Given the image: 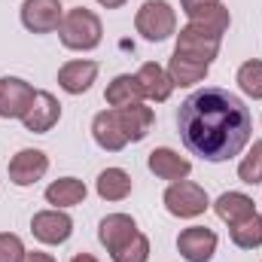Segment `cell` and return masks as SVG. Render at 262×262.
I'll return each mask as SVG.
<instances>
[{"mask_svg":"<svg viewBox=\"0 0 262 262\" xmlns=\"http://www.w3.org/2000/svg\"><path fill=\"white\" fill-rule=\"evenodd\" d=\"M177 128L189 152L204 162H229L250 143L253 119L238 95L226 89H201L180 104Z\"/></svg>","mask_w":262,"mask_h":262,"instance_id":"1","label":"cell"},{"mask_svg":"<svg viewBox=\"0 0 262 262\" xmlns=\"http://www.w3.org/2000/svg\"><path fill=\"white\" fill-rule=\"evenodd\" d=\"M58 37L67 49L73 52H89L95 46H101V37H104V25L101 18L85 9V6H76V9H67L61 25H58Z\"/></svg>","mask_w":262,"mask_h":262,"instance_id":"2","label":"cell"},{"mask_svg":"<svg viewBox=\"0 0 262 262\" xmlns=\"http://www.w3.org/2000/svg\"><path fill=\"white\" fill-rule=\"evenodd\" d=\"M134 28L143 40L162 43L177 31V12L171 9L168 0H146L134 15Z\"/></svg>","mask_w":262,"mask_h":262,"instance_id":"3","label":"cell"},{"mask_svg":"<svg viewBox=\"0 0 262 262\" xmlns=\"http://www.w3.org/2000/svg\"><path fill=\"white\" fill-rule=\"evenodd\" d=\"M220 43H223L220 34H213L210 28H201L195 21H189V25L177 34V49H174V55H183V58H192V61H201V64H210V61L220 55Z\"/></svg>","mask_w":262,"mask_h":262,"instance_id":"4","label":"cell"},{"mask_svg":"<svg viewBox=\"0 0 262 262\" xmlns=\"http://www.w3.org/2000/svg\"><path fill=\"white\" fill-rule=\"evenodd\" d=\"M165 207L171 216H180V220H192V216H201L207 207H210V198L207 192L192 183V180H177L168 186L165 192Z\"/></svg>","mask_w":262,"mask_h":262,"instance_id":"5","label":"cell"},{"mask_svg":"<svg viewBox=\"0 0 262 262\" xmlns=\"http://www.w3.org/2000/svg\"><path fill=\"white\" fill-rule=\"evenodd\" d=\"M64 18L61 0H25L21 3V25L31 34H52Z\"/></svg>","mask_w":262,"mask_h":262,"instance_id":"6","label":"cell"},{"mask_svg":"<svg viewBox=\"0 0 262 262\" xmlns=\"http://www.w3.org/2000/svg\"><path fill=\"white\" fill-rule=\"evenodd\" d=\"M34 95L37 92L31 82L18 76H0V119H25Z\"/></svg>","mask_w":262,"mask_h":262,"instance_id":"7","label":"cell"},{"mask_svg":"<svg viewBox=\"0 0 262 262\" xmlns=\"http://www.w3.org/2000/svg\"><path fill=\"white\" fill-rule=\"evenodd\" d=\"M31 232L40 244H64L67 238L73 235V220L67 216L61 207L52 210H40L31 220Z\"/></svg>","mask_w":262,"mask_h":262,"instance_id":"8","label":"cell"},{"mask_svg":"<svg viewBox=\"0 0 262 262\" xmlns=\"http://www.w3.org/2000/svg\"><path fill=\"white\" fill-rule=\"evenodd\" d=\"M49 171V156L43 149H18L9 162V180L15 186H34Z\"/></svg>","mask_w":262,"mask_h":262,"instance_id":"9","label":"cell"},{"mask_svg":"<svg viewBox=\"0 0 262 262\" xmlns=\"http://www.w3.org/2000/svg\"><path fill=\"white\" fill-rule=\"evenodd\" d=\"M58 119H61L58 98L52 92H37L21 122H25V128L31 131V134H46V131H52L58 125Z\"/></svg>","mask_w":262,"mask_h":262,"instance_id":"10","label":"cell"},{"mask_svg":"<svg viewBox=\"0 0 262 262\" xmlns=\"http://www.w3.org/2000/svg\"><path fill=\"white\" fill-rule=\"evenodd\" d=\"M177 250L186 262H210L216 253V235L207 226H189L177 235Z\"/></svg>","mask_w":262,"mask_h":262,"instance_id":"11","label":"cell"},{"mask_svg":"<svg viewBox=\"0 0 262 262\" xmlns=\"http://www.w3.org/2000/svg\"><path fill=\"white\" fill-rule=\"evenodd\" d=\"M146 165H149V171H152L159 180H171V183L186 180V177L192 174V162L183 159V156H180L177 149H171V146H159V149H152L149 159H146Z\"/></svg>","mask_w":262,"mask_h":262,"instance_id":"12","label":"cell"},{"mask_svg":"<svg viewBox=\"0 0 262 262\" xmlns=\"http://www.w3.org/2000/svg\"><path fill=\"white\" fill-rule=\"evenodd\" d=\"M134 235H137V223L128 213H107L101 220V226H98V241L107 247V253H116Z\"/></svg>","mask_w":262,"mask_h":262,"instance_id":"13","label":"cell"},{"mask_svg":"<svg viewBox=\"0 0 262 262\" xmlns=\"http://www.w3.org/2000/svg\"><path fill=\"white\" fill-rule=\"evenodd\" d=\"M98 79V64L89 61V58H76V61H67L58 70V85L64 89L67 95H82L92 89V82Z\"/></svg>","mask_w":262,"mask_h":262,"instance_id":"14","label":"cell"},{"mask_svg":"<svg viewBox=\"0 0 262 262\" xmlns=\"http://www.w3.org/2000/svg\"><path fill=\"white\" fill-rule=\"evenodd\" d=\"M92 134H95V143L101 149H107V152H119V149L128 146V137H125V131L119 125V119H116V110L98 113L92 119Z\"/></svg>","mask_w":262,"mask_h":262,"instance_id":"15","label":"cell"},{"mask_svg":"<svg viewBox=\"0 0 262 262\" xmlns=\"http://www.w3.org/2000/svg\"><path fill=\"white\" fill-rule=\"evenodd\" d=\"M134 76H137V82H140L143 98H149V101H156V104L168 101V98H171V92H174V82H171L168 70H165L162 64H156V61H146V64L134 73Z\"/></svg>","mask_w":262,"mask_h":262,"instance_id":"16","label":"cell"},{"mask_svg":"<svg viewBox=\"0 0 262 262\" xmlns=\"http://www.w3.org/2000/svg\"><path fill=\"white\" fill-rule=\"evenodd\" d=\"M113 110V107H110ZM116 119H119V125L125 131V137H128V143H137V140H143L149 128H152V122H156V116H152V107H143V104H131V107H119L116 110Z\"/></svg>","mask_w":262,"mask_h":262,"instance_id":"17","label":"cell"},{"mask_svg":"<svg viewBox=\"0 0 262 262\" xmlns=\"http://www.w3.org/2000/svg\"><path fill=\"white\" fill-rule=\"evenodd\" d=\"M213 210H216V216H220L223 223H229V226H238L241 220H247V216L256 213L253 198L244 195V192H223V195L213 201Z\"/></svg>","mask_w":262,"mask_h":262,"instance_id":"18","label":"cell"},{"mask_svg":"<svg viewBox=\"0 0 262 262\" xmlns=\"http://www.w3.org/2000/svg\"><path fill=\"white\" fill-rule=\"evenodd\" d=\"M104 101H107L113 110H119V107H131V104H140V101H143V92H140L137 76H131V73H119V76L107 85Z\"/></svg>","mask_w":262,"mask_h":262,"instance_id":"19","label":"cell"},{"mask_svg":"<svg viewBox=\"0 0 262 262\" xmlns=\"http://www.w3.org/2000/svg\"><path fill=\"white\" fill-rule=\"evenodd\" d=\"M85 195H89V189L76 177H61V180L46 186V201L55 204V207H76V204L85 201Z\"/></svg>","mask_w":262,"mask_h":262,"instance_id":"20","label":"cell"},{"mask_svg":"<svg viewBox=\"0 0 262 262\" xmlns=\"http://www.w3.org/2000/svg\"><path fill=\"white\" fill-rule=\"evenodd\" d=\"M95 189H98V195L104 198V201H122V198H128L131 195L128 171H122V168H107V171H101L98 180H95Z\"/></svg>","mask_w":262,"mask_h":262,"instance_id":"21","label":"cell"},{"mask_svg":"<svg viewBox=\"0 0 262 262\" xmlns=\"http://www.w3.org/2000/svg\"><path fill=\"white\" fill-rule=\"evenodd\" d=\"M210 64H201V61H192V58H183V55H171L168 61V76L174 85H195L207 76Z\"/></svg>","mask_w":262,"mask_h":262,"instance_id":"22","label":"cell"},{"mask_svg":"<svg viewBox=\"0 0 262 262\" xmlns=\"http://www.w3.org/2000/svg\"><path fill=\"white\" fill-rule=\"evenodd\" d=\"M229 235H232V244L241 247V250H256V247H262V216L253 213V216L241 220L238 226L229 229Z\"/></svg>","mask_w":262,"mask_h":262,"instance_id":"23","label":"cell"},{"mask_svg":"<svg viewBox=\"0 0 262 262\" xmlns=\"http://www.w3.org/2000/svg\"><path fill=\"white\" fill-rule=\"evenodd\" d=\"M238 180L247 186H259L262 183V140H253L250 152L241 159L238 165Z\"/></svg>","mask_w":262,"mask_h":262,"instance_id":"24","label":"cell"},{"mask_svg":"<svg viewBox=\"0 0 262 262\" xmlns=\"http://www.w3.org/2000/svg\"><path fill=\"white\" fill-rule=\"evenodd\" d=\"M189 21H195V25H201V28H210L213 34H226L229 31V25H232V15H229V9L223 6V3H213V6H207V9H201V12H195Z\"/></svg>","mask_w":262,"mask_h":262,"instance_id":"25","label":"cell"},{"mask_svg":"<svg viewBox=\"0 0 262 262\" xmlns=\"http://www.w3.org/2000/svg\"><path fill=\"white\" fill-rule=\"evenodd\" d=\"M238 85L247 98L253 101H262V61H244L238 67Z\"/></svg>","mask_w":262,"mask_h":262,"instance_id":"26","label":"cell"},{"mask_svg":"<svg viewBox=\"0 0 262 262\" xmlns=\"http://www.w3.org/2000/svg\"><path fill=\"white\" fill-rule=\"evenodd\" d=\"M113 256V262H146L149 259V238L146 235H134L128 244H122L116 253H110Z\"/></svg>","mask_w":262,"mask_h":262,"instance_id":"27","label":"cell"},{"mask_svg":"<svg viewBox=\"0 0 262 262\" xmlns=\"http://www.w3.org/2000/svg\"><path fill=\"white\" fill-rule=\"evenodd\" d=\"M25 244L12 232H0V262H21L25 259Z\"/></svg>","mask_w":262,"mask_h":262,"instance_id":"28","label":"cell"},{"mask_svg":"<svg viewBox=\"0 0 262 262\" xmlns=\"http://www.w3.org/2000/svg\"><path fill=\"white\" fill-rule=\"evenodd\" d=\"M213 3H220V0H180V6H183L186 18H192L195 12H201V9H207V6H213Z\"/></svg>","mask_w":262,"mask_h":262,"instance_id":"29","label":"cell"},{"mask_svg":"<svg viewBox=\"0 0 262 262\" xmlns=\"http://www.w3.org/2000/svg\"><path fill=\"white\" fill-rule=\"evenodd\" d=\"M21 262H55V256H49V253H43V250H34V253H25Z\"/></svg>","mask_w":262,"mask_h":262,"instance_id":"30","label":"cell"},{"mask_svg":"<svg viewBox=\"0 0 262 262\" xmlns=\"http://www.w3.org/2000/svg\"><path fill=\"white\" fill-rule=\"evenodd\" d=\"M101 6H107V9H119V6H125L128 0H98Z\"/></svg>","mask_w":262,"mask_h":262,"instance_id":"31","label":"cell"},{"mask_svg":"<svg viewBox=\"0 0 262 262\" xmlns=\"http://www.w3.org/2000/svg\"><path fill=\"white\" fill-rule=\"evenodd\" d=\"M70 262H98V259H95L92 253H76V256H73Z\"/></svg>","mask_w":262,"mask_h":262,"instance_id":"32","label":"cell"}]
</instances>
